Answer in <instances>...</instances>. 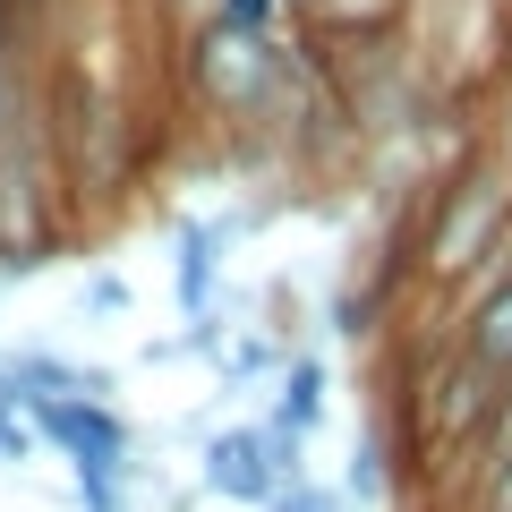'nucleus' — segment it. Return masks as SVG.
<instances>
[{
    "mask_svg": "<svg viewBox=\"0 0 512 512\" xmlns=\"http://www.w3.org/2000/svg\"><path fill=\"white\" fill-rule=\"evenodd\" d=\"M188 77H197V94L222 120H256L274 94H291V52L274 35L205 18V26H188Z\"/></svg>",
    "mask_w": 512,
    "mask_h": 512,
    "instance_id": "obj_1",
    "label": "nucleus"
},
{
    "mask_svg": "<svg viewBox=\"0 0 512 512\" xmlns=\"http://www.w3.org/2000/svg\"><path fill=\"white\" fill-rule=\"evenodd\" d=\"M512 214V188L495 180V171H470V180L436 188V205H427V256H436V274H487V265H504L495 256V222Z\"/></svg>",
    "mask_w": 512,
    "mask_h": 512,
    "instance_id": "obj_2",
    "label": "nucleus"
},
{
    "mask_svg": "<svg viewBox=\"0 0 512 512\" xmlns=\"http://www.w3.org/2000/svg\"><path fill=\"white\" fill-rule=\"evenodd\" d=\"M197 487L222 495V504H248V512L274 504L282 478H274V461H265V419L214 427V436H205V453H197Z\"/></svg>",
    "mask_w": 512,
    "mask_h": 512,
    "instance_id": "obj_3",
    "label": "nucleus"
},
{
    "mask_svg": "<svg viewBox=\"0 0 512 512\" xmlns=\"http://www.w3.org/2000/svg\"><path fill=\"white\" fill-rule=\"evenodd\" d=\"M231 239H239V222H205V214H188L171 231V299H180L188 325L222 316V256H231Z\"/></svg>",
    "mask_w": 512,
    "mask_h": 512,
    "instance_id": "obj_4",
    "label": "nucleus"
},
{
    "mask_svg": "<svg viewBox=\"0 0 512 512\" xmlns=\"http://www.w3.org/2000/svg\"><path fill=\"white\" fill-rule=\"evenodd\" d=\"M453 350H461V359H478L487 376H512V256L470 282V316H461Z\"/></svg>",
    "mask_w": 512,
    "mask_h": 512,
    "instance_id": "obj_5",
    "label": "nucleus"
},
{
    "mask_svg": "<svg viewBox=\"0 0 512 512\" xmlns=\"http://www.w3.org/2000/svg\"><path fill=\"white\" fill-rule=\"evenodd\" d=\"M325 410H333V367L316 359L308 342H299V350H282L274 384H265V419H274V427H291V436H316V427H325Z\"/></svg>",
    "mask_w": 512,
    "mask_h": 512,
    "instance_id": "obj_6",
    "label": "nucleus"
},
{
    "mask_svg": "<svg viewBox=\"0 0 512 512\" xmlns=\"http://www.w3.org/2000/svg\"><path fill=\"white\" fill-rule=\"evenodd\" d=\"M9 376L26 384V402H35V393H86V402H111V393H120V376H111V367H86V359H60V350H9Z\"/></svg>",
    "mask_w": 512,
    "mask_h": 512,
    "instance_id": "obj_7",
    "label": "nucleus"
},
{
    "mask_svg": "<svg viewBox=\"0 0 512 512\" xmlns=\"http://www.w3.org/2000/svg\"><path fill=\"white\" fill-rule=\"evenodd\" d=\"M342 495H350V504H384V495H393V444H384V436H359V444H350Z\"/></svg>",
    "mask_w": 512,
    "mask_h": 512,
    "instance_id": "obj_8",
    "label": "nucleus"
},
{
    "mask_svg": "<svg viewBox=\"0 0 512 512\" xmlns=\"http://www.w3.org/2000/svg\"><path fill=\"white\" fill-rule=\"evenodd\" d=\"M77 308H86V316H128V308H137V291H128V274H111V265H103V274L77 282Z\"/></svg>",
    "mask_w": 512,
    "mask_h": 512,
    "instance_id": "obj_9",
    "label": "nucleus"
},
{
    "mask_svg": "<svg viewBox=\"0 0 512 512\" xmlns=\"http://www.w3.org/2000/svg\"><path fill=\"white\" fill-rule=\"evenodd\" d=\"M222 26H248V35H274L282 18H291V0H214Z\"/></svg>",
    "mask_w": 512,
    "mask_h": 512,
    "instance_id": "obj_10",
    "label": "nucleus"
},
{
    "mask_svg": "<svg viewBox=\"0 0 512 512\" xmlns=\"http://www.w3.org/2000/svg\"><path fill=\"white\" fill-rule=\"evenodd\" d=\"M265 512H350V495H342V487H325V478H299V487H282Z\"/></svg>",
    "mask_w": 512,
    "mask_h": 512,
    "instance_id": "obj_11",
    "label": "nucleus"
},
{
    "mask_svg": "<svg viewBox=\"0 0 512 512\" xmlns=\"http://www.w3.org/2000/svg\"><path fill=\"white\" fill-rule=\"evenodd\" d=\"M478 512H512V461H487V487H478Z\"/></svg>",
    "mask_w": 512,
    "mask_h": 512,
    "instance_id": "obj_12",
    "label": "nucleus"
},
{
    "mask_svg": "<svg viewBox=\"0 0 512 512\" xmlns=\"http://www.w3.org/2000/svg\"><path fill=\"white\" fill-rule=\"evenodd\" d=\"M504 9H512V0H504Z\"/></svg>",
    "mask_w": 512,
    "mask_h": 512,
    "instance_id": "obj_13",
    "label": "nucleus"
},
{
    "mask_svg": "<svg viewBox=\"0 0 512 512\" xmlns=\"http://www.w3.org/2000/svg\"><path fill=\"white\" fill-rule=\"evenodd\" d=\"M291 9H299V0H291Z\"/></svg>",
    "mask_w": 512,
    "mask_h": 512,
    "instance_id": "obj_14",
    "label": "nucleus"
}]
</instances>
